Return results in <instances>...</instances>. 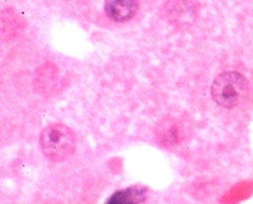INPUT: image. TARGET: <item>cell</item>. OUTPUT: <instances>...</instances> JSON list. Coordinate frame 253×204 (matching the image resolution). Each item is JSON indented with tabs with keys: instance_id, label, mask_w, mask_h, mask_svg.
I'll list each match as a JSON object with an SVG mask.
<instances>
[{
	"instance_id": "cell-2",
	"label": "cell",
	"mask_w": 253,
	"mask_h": 204,
	"mask_svg": "<svg viewBox=\"0 0 253 204\" xmlns=\"http://www.w3.org/2000/svg\"><path fill=\"white\" fill-rule=\"evenodd\" d=\"M43 153L51 162H63L69 158L76 149V137L68 126L51 124L41 134Z\"/></svg>"
},
{
	"instance_id": "cell-3",
	"label": "cell",
	"mask_w": 253,
	"mask_h": 204,
	"mask_svg": "<svg viewBox=\"0 0 253 204\" xmlns=\"http://www.w3.org/2000/svg\"><path fill=\"white\" fill-rule=\"evenodd\" d=\"M166 15L169 22L178 25L191 24L197 15L194 0H169L166 5Z\"/></svg>"
},
{
	"instance_id": "cell-4",
	"label": "cell",
	"mask_w": 253,
	"mask_h": 204,
	"mask_svg": "<svg viewBox=\"0 0 253 204\" xmlns=\"http://www.w3.org/2000/svg\"><path fill=\"white\" fill-rule=\"evenodd\" d=\"M105 13L114 22L132 19L138 10V0H105Z\"/></svg>"
},
{
	"instance_id": "cell-6",
	"label": "cell",
	"mask_w": 253,
	"mask_h": 204,
	"mask_svg": "<svg viewBox=\"0 0 253 204\" xmlns=\"http://www.w3.org/2000/svg\"><path fill=\"white\" fill-rule=\"evenodd\" d=\"M58 70L54 65H44L39 69L37 76V86L45 94H51L58 85Z\"/></svg>"
},
{
	"instance_id": "cell-5",
	"label": "cell",
	"mask_w": 253,
	"mask_h": 204,
	"mask_svg": "<svg viewBox=\"0 0 253 204\" xmlns=\"http://www.w3.org/2000/svg\"><path fill=\"white\" fill-rule=\"evenodd\" d=\"M146 193L147 188L134 185L112 194L107 201V204H140L146 199Z\"/></svg>"
},
{
	"instance_id": "cell-1",
	"label": "cell",
	"mask_w": 253,
	"mask_h": 204,
	"mask_svg": "<svg viewBox=\"0 0 253 204\" xmlns=\"http://www.w3.org/2000/svg\"><path fill=\"white\" fill-rule=\"evenodd\" d=\"M247 91V81L242 74L236 72L222 73L214 79L211 86L213 100L227 109L237 107L246 98Z\"/></svg>"
},
{
	"instance_id": "cell-7",
	"label": "cell",
	"mask_w": 253,
	"mask_h": 204,
	"mask_svg": "<svg viewBox=\"0 0 253 204\" xmlns=\"http://www.w3.org/2000/svg\"><path fill=\"white\" fill-rule=\"evenodd\" d=\"M158 138L162 144L170 147V145L178 144L180 142L182 132H180L177 124H174L173 122H167V123L162 124L161 128H159Z\"/></svg>"
}]
</instances>
